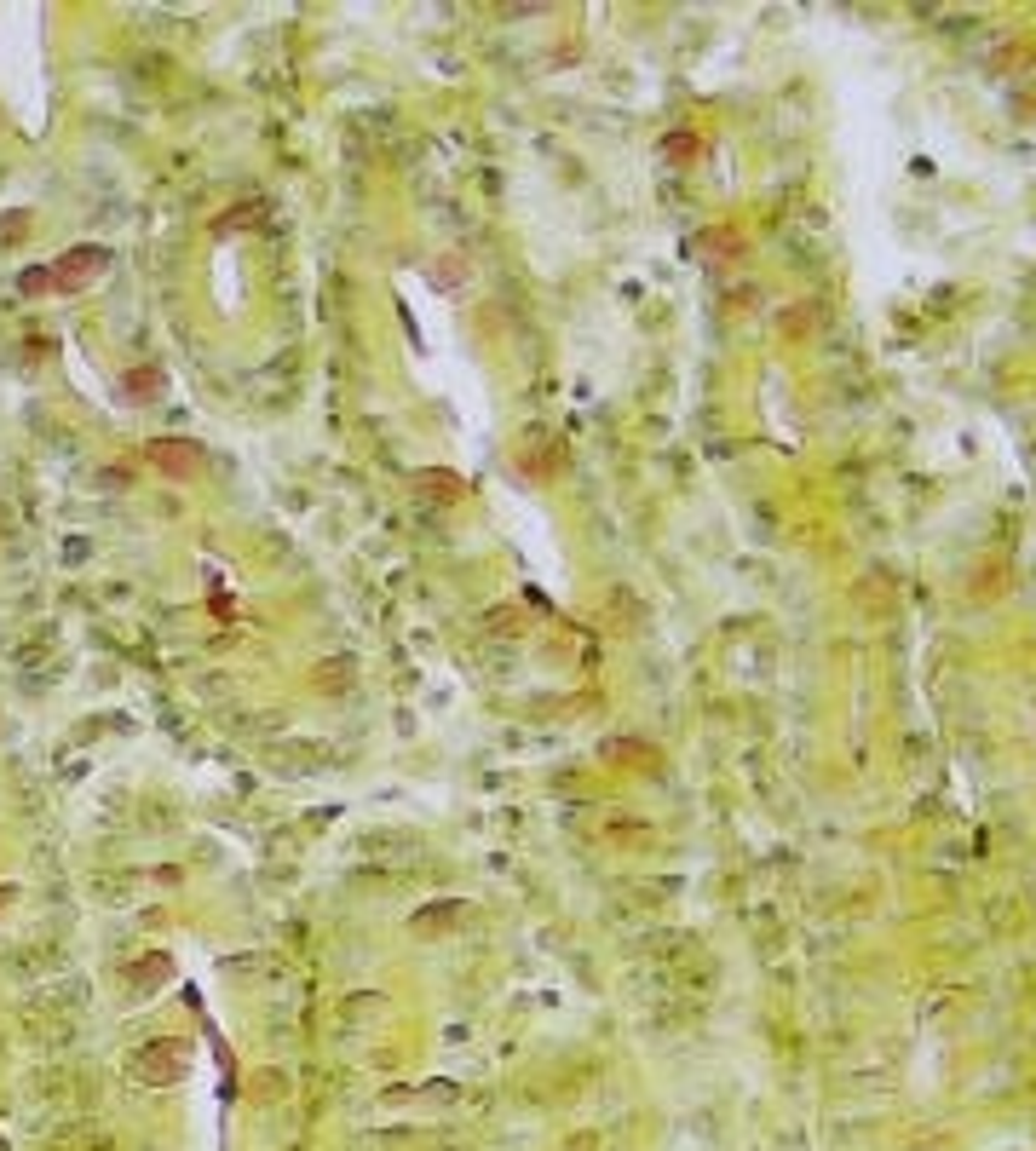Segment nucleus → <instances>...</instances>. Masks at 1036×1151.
<instances>
[{
    "label": "nucleus",
    "mask_w": 1036,
    "mask_h": 1151,
    "mask_svg": "<svg viewBox=\"0 0 1036 1151\" xmlns=\"http://www.w3.org/2000/svg\"><path fill=\"white\" fill-rule=\"evenodd\" d=\"M421 484H427V495H432V501H456V495H460V489H456V478H450V472H427Z\"/></svg>",
    "instance_id": "obj_6"
},
{
    "label": "nucleus",
    "mask_w": 1036,
    "mask_h": 1151,
    "mask_svg": "<svg viewBox=\"0 0 1036 1151\" xmlns=\"http://www.w3.org/2000/svg\"><path fill=\"white\" fill-rule=\"evenodd\" d=\"M110 271V248L104 242H81V248H70L58 265H52V288H87V282H99Z\"/></svg>",
    "instance_id": "obj_1"
},
{
    "label": "nucleus",
    "mask_w": 1036,
    "mask_h": 1151,
    "mask_svg": "<svg viewBox=\"0 0 1036 1151\" xmlns=\"http://www.w3.org/2000/svg\"><path fill=\"white\" fill-rule=\"evenodd\" d=\"M162 979H173V961H167V956H144V961L133 967V990H156Z\"/></svg>",
    "instance_id": "obj_5"
},
{
    "label": "nucleus",
    "mask_w": 1036,
    "mask_h": 1151,
    "mask_svg": "<svg viewBox=\"0 0 1036 1151\" xmlns=\"http://www.w3.org/2000/svg\"><path fill=\"white\" fill-rule=\"evenodd\" d=\"M150 460H156L162 472H173V478L202 472V450H196L191 438H156V444H150Z\"/></svg>",
    "instance_id": "obj_2"
},
{
    "label": "nucleus",
    "mask_w": 1036,
    "mask_h": 1151,
    "mask_svg": "<svg viewBox=\"0 0 1036 1151\" xmlns=\"http://www.w3.org/2000/svg\"><path fill=\"white\" fill-rule=\"evenodd\" d=\"M156 392H162V369H133V374L121 380V398H127V403H150Z\"/></svg>",
    "instance_id": "obj_4"
},
{
    "label": "nucleus",
    "mask_w": 1036,
    "mask_h": 1151,
    "mask_svg": "<svg viewBox=\"0 0 1036 1151\" xmlns=\"http://www.w3.org/2000/svg\"><path fill=\"white\" fill-rule=\"evenodd\" d=\"M6 899H12V887H0V910H6Z\"/></svg>",
    "instance_id": "obj_8"
},
{
    "label": "nucleus",
    "mask_w": 1036,
    "mask_h": 1151,
    "mask_svg": "<svg viewBox=\"0 0 1036 1151\" xmlns=\"http://www.w3.org/2000/svg\"><path fill=\"white\" fill-rule=\"evenodd\" d=\"M133 1071H138L144 1082H167V1077H179V1071H185V1053L162 1042V1048H144V1053L133 1059Z\"/></svg>",
    "instance_id": "obj_3"
},
{
    "label": "nucleus",
    "mask_w": 1036,
    "mask_h": 1151,
    "mask_svg": "<svg viewBox=\"0 0 1036 1151\" xmlns=\"http://www.w3.org/2000/svg\"><path fill=\"white\" fill-rule=\"evenodd\" d=\"M17 288H23V294H46V288H52V271H23Z\"/></svg>",
    "instance_id": "obj_7"
}]
</instances>
